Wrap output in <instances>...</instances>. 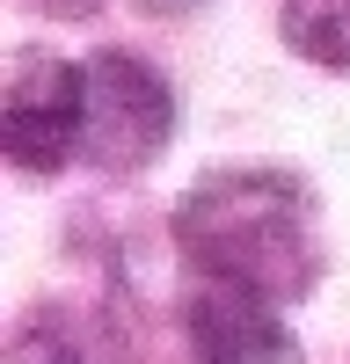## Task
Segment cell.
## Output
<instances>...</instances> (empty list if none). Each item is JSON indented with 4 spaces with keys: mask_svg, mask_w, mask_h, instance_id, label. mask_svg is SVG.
Listing matches in <instances>:
<instances>
[{
    "mask_svg": "<svg viewBox=\"0 0 350 364\" xmlns=\"http://www.w3.org/2000/svg\"><path fill=\"white\" fill-rule=\"evenodd\" d=\"M175 248H183L204 284L255 291L270 306L314 291V197L285 168H219L175 204Z\"/></svg>",
    "mask_w": 350,
    "mask_h": 364,
    "instance_id": "1",
    "label": "cell"
},
{
    "mask_svg": "<svg viewBox=\"0 0 350 364\" xmlns=\"http://www.w3.org/2000/svg\"><path fill=\"white\" fill-rule=\"evenodd\" d=\"M168 132H175V95L146 58L132 51L88 58V139H80L88 161L110 175H132L168 146Z\"/></svg>",
    "mask_w": 350,
    "mask_h": 364,
    "instance_id": "2",
    "label": "cell"
},
{
    "mask_svg": "<svg viewBox=\"0 0 350 364\" xmlns=\"http://www.w3.org/2000/svg\"><path fill=\"white\" fill-rule=\"evenodd\" d=\"M88 139V66L51 51H15L8 73V168L58 175Z\"/></svg>",
    "mask_w": 350,
    "mask_h": 364,
    "instance_id": "3",
    "label": "cell"
},
{
    "mask_svg": "<svg viewBox=\"0 0 350 364\" xmlns=\"http://www.w3.org/2000/svg\"><path fill=\"white\" fill-rule=\"evenodd\" d=\"M190 350L197 364H292V328L277 321L270 299L233 291V284H204L190 299Z\"/></svg>",
    "mask_w": 350,
    "mask_h": 364,
    "instance_id": "4",
    "label": "cell"
},
{
    "mask_svg": "<svg viewBox=\"0 0 350 364\" xmlns=\"http://www.w3.org/2000/svg\"><path fill=\"white\" fill-rule=\"evenodd\" d=\"M277 29L285 44L314 58V66H350V0H285L277 8Z\"/></svg>",
    "mask_w": 350,
    "mask_h": 364,
    "instance_id": "5",
    "label": "cell"
},
{
    "mask_svg": "<svg viewBox=\"0 0 350 364\" xmlns=\"http://www.w3.org/2000/svg\"><path fill=\"white\" fill-rule=\"evenodd\" d=\"M8 364H88V357H80L73 328L58 314H29V321H15V336H8Z\"/></svg>",
    "mask_w": 350,
    "mask_h": 364,
    "instance_id": "6",
    "label": "cell"
},
{
    "mask_svg": "<svg viewBox=\"0 0 350 364\" xmlns=\"http://www.w3.org/2000/svg\"><path fill=\"white\" fill-rule=\"evenodd\" d=\"M146 15H183V8H197V0H139Z\"/></svg>",
    "mask_w": 350,
    "mask_h": 364,
    "instance_id": "7",
    "label": "cell"
},
{
    "mask_svg": "<svg viewBox=\"0 0 350 364\" xmlns=\"http://www.w3.org/2000/svg\"><path fill=\"white\" fill-rule=\"evenodd\" d=\"M37 8H51V15H88L95 0H37Z\"/></svg>",
    "mask_w": 350,
    "mask_h": 364,
    "instance_id": "8",
    "label": "cell"
}]
</instances>
